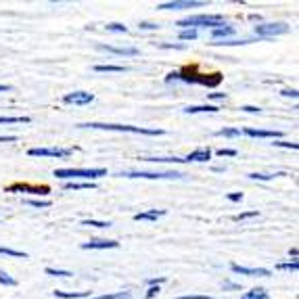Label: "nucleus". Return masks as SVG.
I'll list each match as a JSON object with an SVG mask.
<instances>
[{
	"mask_svg": "<svg viewBox=\"0 0 299 299\" xmlns=\"http://www.w3.org/2000/svg\"><path fill=\"white\" fill-rule=\"evenodd\" d=\"M216 134L218 136H224V138H237V136H241V130L239 128H222Z\"/></svg>",
	"mask_w": 299,
	"mask_h": 299,
	"instance_id": "obj_28",
	"label": "nucleus"
},
{
	"mask_svg": "<svg viewBox=\"0 0 299 299\" xmlns=\"http://www.w3.org/2000/svg\"><path fill=\"white\" fill-rule=\"evenodd\" d=\"M0 285H7V287H17V281L13 279L11 274H7V272H0Z\"/></svg>",
	"mask_w": 299,
	"mask_h": 299,
	"instance_id": "obj_35",
	"label": "nucleus"
},
{
	"mask_svg": "<svg viewBox=\"0 0 299 299\" xmlns=\"http://www.w3.org/2000/svg\"><path fill=\"white\" fill-rule=\"evenodd\" d=\"M241 299H268V293H266V289L258 287V289H251L249 293H245Z\"/></svg>",
	"mask_w": 299,
	"mask_h": 299,
	"instance_id": "obj_24",
	"label": "nucleus"
},
{
	"mask_svg": "<svg viewBox=\"0 0 299 299\" xmlns=\"http://www.w3.org/2000/svg\"><path fill=\"white\" fill-rule=\"evenodd\" d=\"M272 147H283V149H291V151H297V149H299V145H297V143H287V141H283V138H279V141H274V143H272Z\"/></svg>",
	"mask_w": 299,
	"mask_h": 299,
	"instance_id": "obj_34",
	"label": "nucleus"
},
{
	"mask_svg": "<svg viewBox=\"0 0 299 299\" xmlns=\"http://www.w3.org/2000/svg\"><path fill=\"white\" fill-rule=\"evenodd\" d=\"M220 107L216 105H193V107H187L184 109V113L187 115H195V113H218Z\"/></svg>",
	"mask_w": 299,
	"mask_h": 299,
	"instance_id": "obj_19",
	"label": "nucleus"
},
{
	"mask_svg": "<svg viewBox=\"0 0 299 299\" xmlns=\"http://www.w3.org/2000/svg\"><path fill=\"white\" fill-rule=\"evenodd\" d=\"M172 299H214L212 295H180V297H172Z\"/></svg>",
	"mask_w": 299,
	"mask_h": 299,
	"instance_id": "obj_42",
	"label": "nucleus"
},
{
	"mask_svg": "<svg viewBox=\"0 0 299 299\" xmlns=\"http://www.w3.org/2000/svg\"><path fill=\"white\" fill-rule=\"evenodd\" d=\"M289 256L293 258V262H297V256H299V251H297V247H293V249H289Z\"/></svg>",
	"mask_w": 299,
	"mask_h": 299,
	"instance_id": "obj_50",
	"label": "nucleus"
},
{
	"mask_svg": "<svg viewBox=\"0 0 299 299\" xmlns=\"http://www.w3.org/2000/svg\"><path fill=\"white\" fill-rule=\"evenodd\" d=\"M216 155H218V157H237L239 153H237L235 149H220Z\"/></svg>",
	"mask_w": 299,
	"mask_h": 299,
	"instance_id": "obj_41",
	"label": "nucleus"
},
{
	"mask_svg": "<svg viewBox=\"0 0 299 299\" xmlns=\"http://www.w3.org/2000/svg\"><path fill=\"white\" fill-rule=\"evenodd\" d=\"M203 7L201 0H172V3L157 5L159 11H182V9H199Z\"/></svg>",
	"mask_w": 299,
	"mask_h": 299,
	"instance_id": "obj_8",
	"label": "nucleus"
},
{
	"mask_svg": "<svg viewBox=\"0 0 299 299\" xmlns=\"http://www.w3.org/2000/svg\"><path fill=\"white\" fill-rule=\"evenodd\" d=\"M212 159V149L210 147H199L195 151H191L187 157H184V161H210Z\"/></svg>",
	"mask_w": 299,
	"mask_h": 299,
	"instance_id": "obj_15",
	"label": "nucleus"
},
{
	"mask_svg": "<svg viewBox=\"0 0 299 299\" xmlns=\"http://www.w3.org/2000/svg\"><path fill=\"white\" fill-rule=\"evenodd\" d=\"M95 72H99V74H122V72H128V67H124V65H95Z\"/></svg>",
	"mask_w": 299,
	"mask_h": 299,
	"instance_id": "obj_20",
	"label": "nucleus"
},
{
	"mask_svg": "<svg viewBox=\"0 0 299 299\" xmlns=\"http://www.w3.org/2000/svg\"><path fill=\"white\" fill-rule=\"evenodd\" d=\"M276 268H279V270H285V272H297L299 264H297V262H287V264H276Z\"/></svg>",
	"mask_w": 299,
	"mask_h": 299,
	"instance_id": "obj_37",
	"label": "nucleus"
},
{
	"mask_svg": "<svg viewBox=\"0 0 299 299\" xmlns=\"http://www.w3.org/2000/svg\"><path fill=\"white\" fill-rule=\"evenodd\" d=\"M289 32V26L283 21L279 23H260V26L253 28V34L258 38H274V36H283Z\"/></svg>",
	"mask_w": 299,
	"mask_h": 299,
	"instance_id": "obj_5",
	"label": "nucleus"
},
{
	"mask_svg": "<svg viewBox=\"0 0 299 299\" xmlns=\"http://www.w3.org/2000/svg\"><path fill=\"white\" fill-rule=\"evenodd\" d=\"M82 226H95V228H109L111 222H103V220H82Z\"/></svg>",
	"mask_w": 299,
	"mask_h": 299,
	"instance_id": "obj_33",
	"label": "nucleus"
},
{
	"mask_svg": "<svg viewBox=\"0 0 299 299\" xmlns=\"http://www.w3.org/2000/svg\"><path fill=\"white\" fill-rule=\"evenodd\" d=\"M145 161H151V164H184L182 157H145Z\"/></svg>",
	"mask_w": 299,
	"mask_h": 299,
	"instance_id": "obj_22",
	"label": "nucleus"
},
{
	"mask_svg": "<svg viewBox=\"0 0 299 299\" xmlns=\"http://www.w3.org/2000/svg\"><path fill=\"white\" fill-rule=\"evenodd\" d=\"M0 256H11V258H19V260H28V253L11 249V247H0Z\"/></svg>",
	"mask_w": 299,
	"mask_h": 299,
	"instance_id": "obj_25",
	"label": "nucleus"
},
{
	"mask_svg": "<svg viewBox=\"0 0 299 299\" xmlns=\"http://www.w3.org/2000/svg\"><path fill=\"white\" fill-rule=\"evenodd\" d=\"M224 76L220 72H214V74H201L199 76V84L201 86H207V88H218L222 84Z\"/></svg>",
	"mask_w": 299,
	"mask_h": 299,
	"instance_id": "obj_14",
	"label": "nucleus"
},
{
	"mask_svg": "<svg viewBox=\"0 0 299 299\" xmlns=\"http://www.w3.org/2000/svg\"><path fill=\"white\" fill-rule=\"evenodd\" d=\"M53 176L57 178H63V180H84V182H92L97 178H103L107 176V170L105 168H82V170H55Z\"/></svg>",
	"mask_w": 299,
	"mask_h": 299,
	"instance_id": "obj_3",
	"label": "nucleus"
},
{
	"mask_svg": "<svg viewBox=\"0 0 299 299\" xmlns=\"http://www.w3.org/2000/svg\"><path fill=\"white\" fill-rule=\"evenodd\" d=\"M26 203L30 207H36V210H46V207H51V201H46V199H28Z\"/></svg>",
	"mask_w": 299,
	"mask_h": 299,
	"instance_id": "obj_29",
	"label": "nucleus"
},
{
	"mask_svg": "<svg viewBox=\"0 0 299 299\" xmlns=\"http://www.w3.org/2000/svg\"><path fill=\"white\" fill-rule=\"evenodd\" d=\"M138 28L145 30V32H155V30H159V26H157V23H153V21H143Z\"/></svg>",
	"mask_w": 299,
	"mask_h": 299,
	"instance_id": "obj_38",
	"label": "nucleus"
},
{
	"mask_svg": "<svg viewBox=\"0 0 299 299\" xmlns=\"http://www.w3.org/2000/svg\"><path fill=\"white\" fill-rule=\"evenodd\" d=\"M228 201L241 203V201H243V193H228Z\"/></svg>",
	"mask_w": 299,
	"mask_h": 299,
	"instance_id": "obj_46",
	"label": "nucleus"
},
{
	"mask_svg": "<svg viewBox=\"0 0 299 299\" xmlns=\"http://www.w3.org/2000/svg\"><path fill=\"white\" fill-rule=\"evenodd\" d=\"M65 191H92L97 189L95 182H84V180H72V182H65L63 184Z\"/></svg>",
	"mask_w": 299,
	"mask_h": 299,
	"instance_id": "obj_17",
	"label": "nucleus"
},
{
	"mask_svg": "<svg viewBox=\"0 0 299 299\" xmlns=\"http://www.w3.org/2000/svg\"><path fill=\"white\" fill-rule=\"evenodd\" d=\"M101 51H107L111 55H120V57H136L138 49L136 46H109V44H99Z\"/></svg>",
	"mask_w": 299,
	"mask_h": 299,
	"instance_id": "obj_10",
	"label": "nucleus"
},
{
	"mask_svg": "<svg viewBox=\"0 0 299 299\" xmlns=\"http://www.w3.org/2000/svg\"><path fill=\"white\" fill-rule=\"evenodd\" d=\"M241 111H245V113H262V109L260 107H253V105H245V107H241Z\"/></svg>",
	"mask_w": 299,
	"mask_h": 299,
	"instance_id": "obj_47",
	"label": "nucleus"
},
{
	"mask_svg": "<svg viewBox=\"0 0 299 299\" xmlns=\"http://www.w3.org/2000/svg\"><path fill=\"white\" fill-rule=\"evenodd\" d=\"M44 272L49 274V276H57V279H67V276H74L69 270H61V268H46Z\"/></svg>",
	"mask_w": 299,
	"mask_h": 299,
	"instance_id": "obj_27",
	"label": "nucleus"
},
{
	"mask_svg": "<svg viewBox=\"0 0 299 299\" xmlns=\"http://www.w3.org/2000/svg\"><path fill=\"white\" fill-rule=\"evenodd\" d=\"M222 287H224V291H241V285L239 283H230V281H226Z\"/></svg>",
	"mask_w": 299,
	"mask_h": 299,
	"instance_id": "obj_45",
	"label": "nucleus"
},
{
	"mask_svg": "<svg viewBox=\"0 0 299 299\" xmlns=\"http://www.w3.org/2000/svg\"><path fill=\"white\" fill-rule=\"evenodd\" d=\"M166 281H168V276H157V279H149L147 285L149 287H159L161 283H166Z\"/></svg>",
	"mask_w": 299,
	"mask_h": 299,
	"instance_id": "obj_40",
	"label": "nucleus"
},
{
	"mask_svg": "<svg viewBox=\"0 0 299 299\" xmlns=\"http://www.w3.org/2000/svg\"><path fill=\"white\" fill-rule=\"evenodd\" d=\"M168 212L166 210H147V212H141V214H136L134 220L136 222H155L159 218H164Z\"/></svg>",
	"mask_w": 299,
	"mask_h": 299,
	"instance_id": "obj_16",
	"label": "nucleus"
},
{
	"mask_svg": "<svg viewBox=\"0 0 299 299\" xmlns=\"http://www.w3.org/2000/svg\"><path fill=\"white\" fill-rule=\"evenodd\" d=\"M107 32H113V34H128V28L124 26V23H109V26H105Z\"/></svg>",
	"mask_w": 299,
	"mask_h": 299,
	"instance_id": "obj_31",
	"label": "nucleus"
},
{
	"mask_svg": "<svg viewBox=\"0 0 299 299\" xmlns=\"http://www.w3.org/2000/svg\"><path fill=\"white\" fill-rule=\"evenodd\" d=\"M92 101H95V95L92 92H84V90L67 92L63 97V103H67V105H90Z\"/></svg>",
	"mask_w": 299,
	"mask_h": 299,
	"instance_id": "obj_9",
	"label": "nucleus"
},
{
	"mask_svg": "<svg viewBox=\"0 0 299 299\" xmlns=\"http://www.w3.org/2000/svg\"><path fill=\"white\" fill-rule=\"evenodd\" d=\"M283 97H287V99H293V101H297V97H299V92L295 90V88H285L283 92H281Z\"/></svg>",
	"mask_w": 299,
	"mask_h": 299,
	"instance_id": "obj_39",
	"label": "nucleus"
},
{
	"mask_svg": "<svg viewBox=\"0 0 299 299\" xmlns=\"http://www.w3.org/2000/svg\"><path fill=\"white\" fill-rule=\"evenodd\" d=\"M214 172H226V168H222V166H216V168H214Z\"/></svg>",
	"mask_w": 299,
	"mask_h": 299,
	"instance_id": "obj_52",
	"label": "nucleus"
},
{
	"mask_svg": "<svg viewBox=\"0 0 299 299\" xmlns=\"http://www.w3.org/2000/svg\"><path fill=\"white\" fill-rule=\"evenodd\" d=\"M57 299H86V297H90V293L88 291H80V293H65V291H55L53 293Z\"/></svg>",
	"mask_w": 299,
	"mask_h": 299,
	"instance_id": "obj_21",
	"label": "nucleus"
},
{
	"mask_svg": "<svg viewBox=\"0 0 299 299\" xmlns=\"http://www.w3.org/2000/svg\"><path fill=\"white\" fill-rule=\"evenodd\" d=\"M7 193H30V195H49L51 193V187L46 184H23V182H17V184H11L7 189Z\"/></svg>",
	"mask_w": 299,
	"mask_h": 299,
	"instance_id": "obj_7",
	"label": "nucleus"
},
{
	"mask_svg": "<svg viewBox=\"0 0 299 299\" xmlns=\"http://www.w3.org/2000/svg\"><path fill=\"white\" fill-rule=\"evenodd\" d=\"M237 34V30L233 28V26H220V28H216V30H212V38L214 40H226V38H230V36H235Z\"/></svg>",
	"mask_w": 299,
	"mask_h": 299,
	"instance_id": "obj_18",
	"label": "nucleus"
},
{
	"mask_svg": "<svg viewBox=\"0 0 299 299\" xmlns=\"http://www.w3.org/2000/svg\"><path fill=\"white\" fill-rule=\"evenodd\" d=\"M258 216H260V212H258V210H249V212L237 214L233 220H235V222H243V220H249V218H258Z\"/></svg>",
	"mask_w": 299,
	"mask_h": 299,
	"instance_id": "obj_32",
	"label": "nucleus"
},
{
	"mask_svg": "<svg viewBox=\"0 0 299 299\" xmlns=\"http://www.w3.org/2000/svg\"><path fill=\"white\" fill-rule=\"evenodd\" d=\"M17 136H0V143H15Z\"/></svg>",
	"mask_w": 299,
	"mask_h": 299,
	"instance_id": "obj_49",
	"label": "nucleus"
},
{
	"mask_svg": "<svg viewBox=\"0 0 299 299\" xmlns=\"http://www.w3.org/2000/svg\"><path fill=\"white\" fill-rule=\"evenodd\" d=\"M276 176H285V174H283V172H281V174H258V172L249 174L251 180H260V182H268V180H272V178H276Z\"/></svg>",
	"mask_w": 299,
	"mask_h": 299,
	"instance_id": "obj_30",
	"label": "nucleus"
},
{
	"mask_svg": "<svg viewBox=\"0 0 299 299\" xmlns=\"http://www.w3.org/2000/svg\"><path fill=\"white\" fill-rule=\"evenodd\" d=\"M118 176H124V178H147V180H178L184 174L170 170V172H120Z\"/></svg>",
	"mask_w": 299,
	"mask_h": 299,
	"instance_id": "obj_4",
	"label": "nucleus"
},
{
	"mask_svg": "<svg viewBox=\"0 0 299 299\" xmlns=\"http://www.w3.org/2000/svg\"><path fill=\"white\" fill-rule=\"evenodd\" d=\"M243 134L245 136H251V138H276V141H279V138H283V132L281 130H256V128H245L243 130Z\"/></svg>",
	"mask_w": 299,
	"mask_h": 299,
	"instance_id": "obj_12",
	"label": "nucleus"
},
{
	"mask_svg": "<svg viewBox=\"0 0 299 299\" xmlns=\"http://www.w3.org/2000/svg\"><path fill=\"white\" fill-rule=\"evenodd\" d=\"M159 46V49H176V51H184V49H187V44H157Z\"/></svg>",
	"mask_w": 299,
	"mask_h": 299,
	"instance_id": "obj_43",
	"label": "nucleus"
},
{
	"mask_svg": "<svg viewBox=\"0 0 299 299\" xmlns=\"http://www.w3.org/2000/svg\"><path fill=\"white\" fill-rule=\"evenodd\" d=\"M80 128H92V130H111V132H132V134H147V136H161V128H141V126H122V124H80Z\"/></svg>",
	"mask_w": 299,
	"mask_h": 299,
	"instance_id": "obj_2",
	"label": "nucleus"
},
{
	"mask_svg": "<svg viewBox=\"0 0 299 299\" xmlns=\"http://www.w3.org/2000/svg\"><path fill=\"white\" fill-rule=\"evenodd\" d=\"M176 26L180 30H197V28H210L216 30L220 26H226V17L216 13V15H193V17H184L180 19Z\"/></svg>",
	"mask_w": 299,
	"mask_h": 299,
	"instance_id": "obj_1",
	"label": "nucleus"
},
{
	"mask_svg": "<svg viewBox=\"0 0 299 299\" xmlns=\"http://www.w3.org/2000/svg\"><path fill=\"white\" fill-rule=\"evenodd\" d=\"M157 295H159V287H149V291L145 293L147 299H153V297H157Z\"/></svg>",
	"mask_w": 299,
	"mask_h": 299,
	"instance_id": "obj_48",
	"label": "nucleus"
},
{
	"mask_svg": "<svg viewBox=\"0 0 299 299\" xmlns=\"http://www.w3.org/2000/svg\"><path fill=\"white\" fill-rule=\"evenodd\" d=\"M230 270L235 274H241V276H270V270H266V268H245V266L233 264Z\"/></svg>",
	"mask_w": 299,
	"mask_h": 299,
	"instance_id": "obj_13",
	"label": "nucleus"
},
{
	"mask_svg": "<svg viewBox=\"0 0 299 299\" xmlns=\"http://www.w3.org/2000/svg\"><path fill=\"white\" fill-rule=\"evenodd\" d=\"M118 247H120L118 241H109V239H92L88 243H82L84 251H90V249H118Z\"/></svg>",
	"mask_w": 299,
	"mask_h": 299,
	"instance_id": "obj_11",
	"label": "nucleus"
},
{
	"mask_svg": "<svg viewBox=\"0 0 299 299\" xmlns=\"http://www.w3.org/2000/svg\"><path fill=\"white\" fill-rule=\"evenodd\" d=\"M197 36H199L197 30H180V36H178V38H180V40H191V42H193V40H197Z\"/></svg>",
	"mask_w": 299,
	"mask_h": 299,
	"instance_id": "obj_36",
	"label": "nucleus"
},
{
	"mask_svg": "<svg viewBox=\"0 0 299 299\" xmlns=\"http://www.w3.org/2000/svg\"><path fill=\"white\" fill-rule=\"evenodd\" d=\"M132 293L130 291H122V293H107V295H99V297H86V299H130Z\"/></svg>",
	"mask_w": 299,
	"mask_h": 299,
	"instance_id": "obj_26",
	"label": "nucleus"
},
{
	"mask_svg": "<svg viewBox=\"0 0 299 299\" xmlns=\"http://www.w3.org/2000/svg\"><path fill=\"white\" fill-rule=\"evenodd\" d=\"M74 153V149H63V147H34L28 151L30 157H57V159H65Z\"/></svg>",
	"mask_w": 299,
	"mask_h": 299,
	"instance_id": "obj_6",
	"label": "nucleus"
},
{
	"mask_svg": "<svg viewBox=\"0 0 299 299\" xmlns=\"http://www.w3.org/2000/svg\"><path fill=\"white\" fill-rule=\"evenodd\" d=\"M32 120L28 118V115H17V118H13V115H3L0 118V124H30Z\"/></svg>",
	"mask_w": 299,
	"mask_h": 299,
	"instance_id": "obj_23",
	"label": "nucleus"
},
{
	"mask_svg": "<svg viewBox=\"0 0 299 299\" xmlns=\"http://www.w3.org/2000/svg\"><path fill=\"white\" fill-rule=\"evenodd\" d=\"M207 99H212V101H226V92H210Z\"/></svg>",
	"mask_w": 299,
	"mask_h": 299,
	"instance_id": "obj_44",
	"label": "nucleus"
},
{
	"mask_svg": "<svg viewBox=\"0 0 299 299\" xmlns=\"http://www.w3.org/2000/svg\"><path fill=\"white\" fill-rule=\"evenodd\" d=\"M11 90V86H3V84H0V92H9Z\"/></svg>",
	"mask_w": 299,
	"mask_h": 299,
	"instance_id": "obj_51",
	"label": "nucleus"
}]
</instances>
